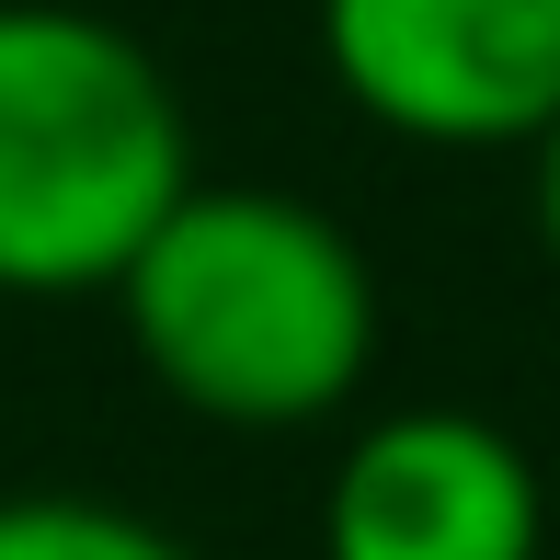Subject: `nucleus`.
<instances>
[{"instance_id": "obj_1", "label": "nucleus", "mask_w": 560, "mask_h": 560, "mask_svg": "<svg viewBox=\"0 0 560 560\" xmlns=\"http://www.w3.org/2000/svg\"><path fill=\"white\" fill-rule=\"evenodd\" d=\"M126 354L149 389L229 435H298L332 423L377 377V264L366 241L287 184H207L138 241L115 275Z\"/></svg>"}, {"instance_id": "obj_2", "label": "nucleus", "mask_w": 560, "mask_h": 560, "mask_svg": "<svg viewBox=\"0 0 560 560\" xmlns=\"http://www.w3.org/2000/svg\"><path fill=\"white\" fill-rule=\"evenodd\" d=\"M195 195L172 69L81 0H0V298H115Z\"/></svg>"}, {"instance_id": "obj_3", "label": "nucleus", "mask_w": 560, "mask_h": 560, "mask_svg": "<svg viewBox=\"0 0 560 560\" xmlns=\"http://www.w3.org/2000/svg\"><path fill=\"white\" fill-rule=\"evenodd\" d=\"M320 69L412 149H538L560 126V0H320Z\"/></svg>"}, {"instance_id": "obj_4", "label": "nucleus", "mask_w": 560, "mask_h": 560, "mask_svg": "<svg viewBox=\"0 0 560 560\" xmlns=\"http://www.w3.org/2000/svg\"><path fill=\"white\" fill-rule=\"evenodd\" d=\"M320 560H549V480L492 412H377L320 480Z\"/></svg>"}, {"instance_id": "obj_5", "label": "nucleus", "mask_w": 560, "mask_h": 560, "mask_svg": "<svg viewBox=\"0 0 560 560\" xmlns=\"http://www.w3.org/2000/svg\"><path fill=\"white\" fill-rule=\"evenodd\" d=\"M0 560H195V549L104 492H0Z\"/></svg>"}, {"instance_id": "obj_6", "label": "nucleus", "mask_w": 560, "mask_h": 560, "mask_svg": "<svg viewBox=\"0 0 560 560\" xmlns=\"http://www.w3.org/2000/svg\"><path fill=\"white\" fill-rule=\"evenodd\" d=\"M526 207H538V252H549V275H560V126L526 149Z\"/></svg>"}, {"instance_id": "obj_7", "label": "nucleus", "mask_w": 560, "mask_h": 560, "mask_svg": "<svg viewBox=\"0 0 560 560\" xmlns=\"http://www.w3.org/2000/svg\"><path fill=\"white\" fill-rule=\"evenodd\" d=\"M549 560H560V549H549Z\"/></svg>"}]
</instances>
